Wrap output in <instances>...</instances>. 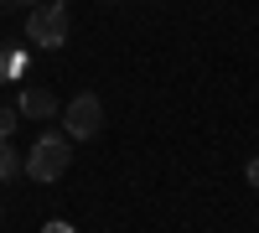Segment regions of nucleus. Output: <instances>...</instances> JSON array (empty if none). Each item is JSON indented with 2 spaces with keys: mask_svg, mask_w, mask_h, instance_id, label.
<instances>
[{
  "mask_svg": "<svg viewBox=\"0 0 259 233\" xmlns=\"http://www.w3.org/2000/svg\"><path fill=\"white\" fill-rule=\"evenodd\" d=\"M62 6H68V0H62Z\"/></svg>",
  "mask_w": 259,
  "mask_h": 233,
  "instance_id": "obj_12",
  "label": "nucleus"
},
{
  "mask_svg": "<svg viewBox=\"0 0 259 233\" xmlns=\"http://www.w3.org/2000/svg\"><path fill=\"white\" fill-rule=\"evenodd\" d=\"M244 176H249V187H254V192H259V156H254V161L244 166Z\"/></svg>",
  "mask_w": 259,
  "mask_h": 233,
  "instance_id": "obj_7",
  "label": "nucleus"
},
{
  "mask_svg": "<svg viewBox=\"0 0 259 233\" xmlns=\"http://www.w3.org/2000/svg\"><path fill=\"white\" fill-rule=\"evenodd\" d=\"M11 176H21V156L11 140H0V181H11Z\"/></svg>",
  "mask_w": 259,
  "mask_h": 233,
  "instance_id": "obj_5",
  "label": "nucleus"
},
{
  "mask_svg": "<svg viewBox=\"0 0 259 233\" xmlns=\"http://www.w3.org/2000/svg\"><path fill=\"white\" fill-rule=\"evenodd\" d=\"M99 130H104V99L99 94H78L62 109V135L68 140H94Z\"/></svg>",
  "mask_w": 259,
  "mask_h": 233,
  "instance_id": "obj_3",
  "label": "nucleus"
},
{
  "mask_svg": "<svg viewBox=\"0 0 259 233\" xmlns=\"http://www.w3.org/2000/svg\"><path fill=\"white\" fill-rule=\"evenodd\" d=\"M68 161H73V140L62 130H41L31 140V151L21 156V176H31L36 187H47V181H62Z\"/></svg>",
  "mask_w": 259,
  "mask_h": 233,
  "instance_id": "obj_1",
  "label": "nucleus"
},
{
  "mask_svg": "<svg viewBox=\"0 0 259 233\" xmlns=\"http://www.w3.org/2000/svg\"><path fill=\"white\" fill-rule=\"evenodd\" d=\"M11 6H16V0H0V11H11Z\"/></svg>",
  "mask_w": 259,
  "mask_h": 233,
  "instance_id": "obj_10",
  "label": "nucleus"
},
{
  "mask_svg": "<svg viewBox=\"0 0 259 233\" xmlns=\"http://www.w3.org/2000/svg\"><path fill=\"white\" fill-rule=\"evenodd\" d=\"M16 6H26V11H31V6H41V0H16Z\"/></svg>",
  "mask_w": 259,
  "mask_h": 233,
  "instance_id": "obj_9",
  "label": "nucleus"
},
{
  "mask_svg": "<svg viewBox=\"0 0 259 233\" xmlns=\"http://www.w3.org/2000/svg\"><path fill=\"white\" fill-rule=\"evenodd\" d=\"M16 124H21V109H0V140H11Z\"/></svg>",
  "mask_w": 259,
  "mask_h": 233,
  "instance_id": "obj_6",
  "label": "nucleus"
},
{
  "mask_svg": "<svg viewBox=\"0 0 259 233\" xmlns=\"http://www.w3.org/2000/svg\"><path fill=\"white\" fill-rule=\"evenodd\" d=\"M41 233H78V228H73V223H47Z\"/></svg>",
  "mask_w": 259,
  "mask_h": 233,
  "instance_id": "obj_8",
  "label": "nucleus"
},
{
  "mask_svg": "<svg viewBox=\"0 0 259 233\" xmlns=\"http://www.w3.org/2000/svg\"><path fill=\"white\" fill-rule=\"evenodd\" d=\"M26 41L41 52H57L68 41V6L62 0H41V6L26 11Z\"/></svg>",
  "mask_w": 259,
  "mask_h": 233,
  "instance_id": "obj_2",
  "label": "nucleus"
},
{
  "mask_svg": "<svg viewBox=\"0 0 259 233\" xmlns=\"http://www.w3.org/2000/svg\"><path fill=\"white\" fill-rule=\"evenodd\" d=\"M16 109H21V119H57V114H62V104H57L52 88H21Z\"/></svg>",
  "mask_w": 259,
  "mask_h": 233,
  "instance_id": "obj_4",
  "label": "nucleus"
},
{
  "mask_svg": "<svg viewBox=\"0 0 259 233\" xmlns=\"http://www.w3.org/2000/svg\"><path fill=\"white\" fill-rule=\"evenodd\" d=\"M0 78H6V62H0Z\"/></svg>",
  "mask_w": 259,
  "mask_h": 233,
  "instance_id": "obj_11",
  "label": "nucleus"
}]
</instances>
